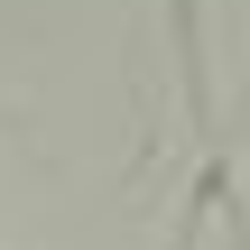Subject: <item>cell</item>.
I'll return each mask as SVG.
<instances>
[{"label": "cell", "instance_id": "6da1fadb", "mask_svg": "<svg viewBox=\"0 0 250 250\" xmlns=\"http://www.w3.org/2000/svg\"><path fill=\"white\" fill-rule=\"evenodd\" d=\"M167 46H176V74H186L195 121H213V93H204V0H167Z\"/></svg>", "mask_w": 250, "mask_h": 250}]
</instances>
